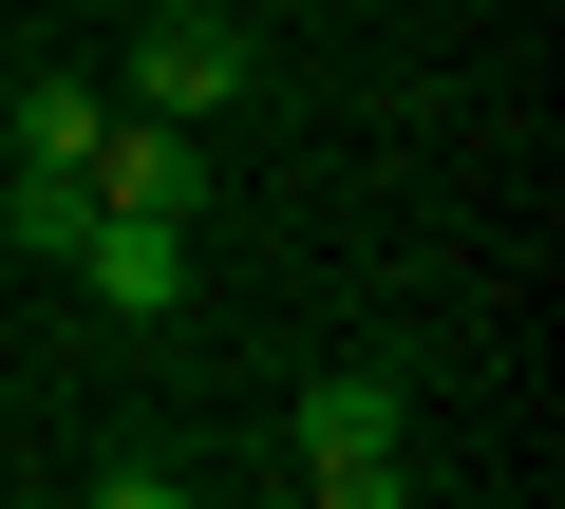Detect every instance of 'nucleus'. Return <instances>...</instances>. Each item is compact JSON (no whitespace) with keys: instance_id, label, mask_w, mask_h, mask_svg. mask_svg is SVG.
I'll list each match as a JSON object with an SVG mask.
<instances>
[{"instance_id":"nucleus-1","label":"nucleus","mask_w":565,"mask_h":509,"mask_svg":"<svg viewBox=\"0 0 565 509\" xmlns=\"http://www.w3.org/2000/svg\"><path fill=\"white\" fill-rule=\"evenodd\" d=\"M282 471H302L321 509H396V490H415V415H396V378H377V359H321L302 396H282Z\"/></svg>"},{"instance_id":"nucleus-2","label":"nucleus","mask_w":565,"mask_h":509,"mask_svg":"<svg viewBox=\"0 0 565 509\" xmlns=\"http://www.w3.org/2000/svg\"><path fill=\"white\" fill-rule=\"evenodd\" d=\"M245 76H264V39L226 20V0H170V20L132 39V114H189V132H226V114H245Z\"/></svg>"},{"instance_id":"nucleus-3","label":"nucleus","mask_w":565,"mask_h":509,"mask_svg":"<svg viewBox=\"0 0 565 509\" xmlns=\"http://www.w3.org/2000/svg\"><path fill=\"white\" fill-rule=\"evenodd\" d=\"M76 284H95L114 321H170V303H189V226H151V208H95V226H76Z\"/></svg>"},{"instance_id":"nucleus-4","label":"nucleus","mask_w":565,"mask_h":509,"mask_svg":"<svg viewBox=\"0 0 565 509\" xmlns=\"http://www.w3.org/2000/svg\"><path fill=\"white\" fill-rule=\"evenodd\" d=\"M95 132H114V95H95V76H39V95H0V170H95Z\"/></svg>"},{"instance_id":"nucleus-5","label":"nucleus","mask_w":565,"mask_h":509,"mask_svg":"<svg viewBox=\"0 0 565 509\" xmlns=\"http://www.w3.org/2000/svg\"><path fill=\"white\" fill-rule=\"evenodd\" d=\"M76 226H95V170H0V245L20 265H76Z\"/></svg>"}]
</instances>
